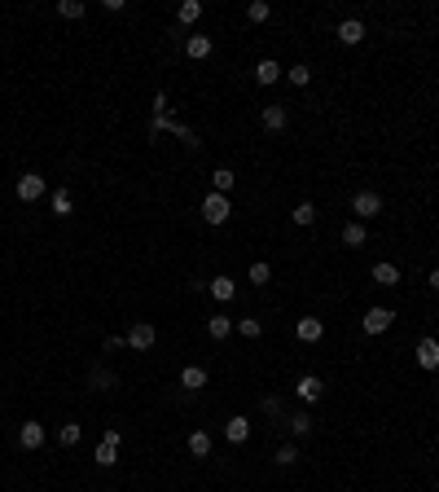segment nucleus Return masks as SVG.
<instances>
[{
	"label": "nucleus",
	"mask_w": 439,
	"mask_h": 492,
	"mask_svg": "<svg viewBox=\"0 0 439 492\" xmlns=\"http://www.w3.org/2000/svg\"><path fill=\"white\" fill-rule=\"evenodd\" d=\"M391 321H396V313H391V308H386V303H374L369 313L360 317V330H365V334H374V339H378V334H386V330H391Z\"/></svg>",
	"instance_id": "obj_1"
},
{
	"label": "nucleus",
	"mask_w": 439,
	"mask_h": 492,
	"mask_svg": "<svg viewBox=\"0 0 439 492\" xmlns=\"http://www.w3.org/2000/svg\"><path fill=\"white\" fill-rule=\"evenodd\" d=\"M228 216H233V202H228L224 194H206L202 198V220L206 224H228Z\"/></svg>",
	"instance_id": "obj_2"
},
{
	"label": "nucleus",
	"mask_w": 439,
	"mask_h": 492,
	"mask_svg": "<svg viewBox=\"0 0 439 492\" xmlns=\"http://www.w3.org/2000/svg\"><path fill=\"white\" fill-rule=\"evenodd\" d=\"M119 444H123L119 431H106V435H101V444H97V453H92V461L101 466V471H110V466L119 461Z\"/></svg>",
	"instance_id": "obj_3"
},
{
	"label": "nucleus",
	"mask_w": 439,
	"mask_h": 492,
	"mask_svg": "<svg viewBox=\"0 0 439 492\" xmlns=\"http://www.w3.org/2000/svg\"><path fill=\"white\" fill-rule=\"evenodd\" d=\"M351 211H356V220L365 224V220H374V216H382V194H374V189H360L356 198H351Z\"/></svg>",
	"instance_id": "obj_4"
},
{
	"label": "nucleus",
	"mask_w": 439,
	"mask_h": 492,
	"mask_svg": "<svg viewBox=\"0 0 439 492\" xmlns=\"http://www.w3.org/2000/svg\"><path fill=\"white\" fill-rule=\"evenodd\" d=\"M413 360L426 370V374H435L439 370V339L435 334H426V339H418V347H413Z\"/></svg>",
	"instance_id": "obj_5"
},
{
	"label": "nucleus",
	"mask_w": 439,
	"mask_h": 492,
	"mask_svg": "<svg viewBox=\"0 0 439 492\" xmlns=\"http://www.w3.org/2000/svg\"><path fill=\"white\" fill-rule=\"evenodd\" d=\"M44 198V176L40 172H22L18 176V202H40Z\"/></svg>",
	"instance_id": "obj_6"
},
{
	"label": "nucleus",
	"mask_w": 439,
	"mask_h": 492,
	"mask_svg": "<svg viewBox=\"0 0 439 492\" xmlns=\"http://www.w3.org/2000/svg\"><path fill=\"white\" fill-rule=\"evenodd\" d=\"M206 295H211L216 303H233V299H238V281L228 277V273H220V277L206 281Z\"/></svg>",
	"instance_id": "obj_7"
},
{
	"label": "nucleus",
	"mask_w": 439,
	"mask_h": 492,
	"mask_svg": "<svg viewBox=\"0 0 439 492\" xmlns=\"http://www.w3.org/2000/svg\"><path fill=\"white\" fill-rule=\"evenodd\" d=\"M154 339H159V330H154L149 321H137L132 330H127V347H132V352H149Z\"/></svg>",
	"instance_id": "obj_8"
},
{
	"label": "nucleus",
	"mask_w": 439,
	"mask_h": 492,
	"mask_svg": "<svg viewBox=\"0 0 439 492\" xmlns=\"http://www.w3.org/2000/svg\"><path fill=\"white\" fill-rule=\"evenodd\" d=\"M295 396H299L303 404H317V400L325 396V382H321L317 374H303V378L295 382Z\"/></svg>",
	"instance_id": "obj_9"
},
{
	"label": "nucleus",
	"mask_w": 439,
	"mask_h": 492,
	"mask_svg": "<svg viewBox=\"0 0 439 492\" xmlns=\"http://www.w3.org/2000/svg\"><path fill=\"white\" fill-rule=\"evenodd\" d=\"M295 334H299V343H321L325 339V321L321 317H299Z\"/></svg>",
	"instance_id": "obj_10"
},
{
	"label": "nucleus",
	"mask_w": 439,
	"mask_h": 492,
	"mask_svg": "<svg viewBox=\"0 0 439 492\" xmlns=\"http://www.w3.org/2000/svg\"><path fill=\"white\" fill-rule=\"evenodd\" d=\"M18 444L27 449V453L44 449V422H22V426H18Z\"/></svg>",
	"instance_id": "obj_11"
},
{
	"label": "nucleus",
	"mask_w": 439,
	"mask_h": 492,
	"mask_svg": "<svg viewBox=\"0 0 439 492\" xmlns=\"http://www.w3.org/2000/svg\"><path fill=\"white\" fill-rule=\"evenodd\" d=\"M334 36H339V44L356 48L360 40H365V22H360V18H343V22H339V31H334Z\"/></svg>",
	"instance_id": "obj_12"
},
{
	"label": "nucleus",
	"mask_w": 439,
	"mask_h": 492,
	"mask_svg": "<svg viewBox=\"0 0 439 492\" xmlns=\"http://www.w3.org/2000/svg\"><path fill=\"white\" fill-rule=\"evenodd\" d=\"M260 123H264V132H286V127H290V110L286 106H264Z\"/></svg>",
	"instance_id": "obj_13"
},
{
	"label": "nucleus",
	"mask_w": 439,
	"mask_h": 492,
	"mask_svg": "<svg viewBox=\"0 0 439 492\" xmlns=\"http://www.w3.org/2000/svg\"><path fill=\"white\" fill-rule=\"evenodd\" d=\"M185 449H189V457H211V449H216V439H211V431H189V439H185Z\"/></svg>",
	"instance_id": "obj_14"
},
{
	"label": "nucleus",
	"mask_w": 439,
	"mask_h": 492,
	"mask_svg": "<svg viewBox=\"0 0 439 492\" xmlns=\"http://www.w3.org/2000/svg\"><path fill=\"white\" fill-rule=\"evenodd\" d=\"M224 439H228V444H246V439H250V418H246V413H238V418L224 422Z\"/></svg>",
	"instance_id": "obj_15"
},
{
	"label": "nucleus",
	"mask_w": 439,
	"mask_h": 492,
	"mask_svg": "<svg viewBox=\"0 0 439 492\" xmlns=\"http://www.w3.org/2000/svg\"><path fill=\"white\" fill-rule=\"evenodd\" d=\"M281 75H286V70H281V62H273V58H260V62H255V84H277L281 80Z\"/></svg>",
	"instance_id": "obj_16"
},
{
	"label": "nucleus",
	"mask_w": 439,
	"mask_h": 492,
	"mask_svg": "<svg viewBox=\"0 0 439 492\" xmlns=\"http://www.w3.org/2000/svg\"><path fill=\"white\" fill-rule=\"evenodd\" d=\"M48 211H53L58 220H66L75 211V194L70 189H53V194H48Z\"/></svg>",
	"instance_id": "obj_17"
},
{
	"label": "nucleus",
	"mask_w": 439,
	"mask_h": 492,
	"mask_svg": "<svg viewBox=\"0 0 439 492\" xmlns=\"http://www.w3.org/2000/svg\"><path fill=\"white\" fill-rule=\"evenodd\" d=\"M180 387H185L189 396H198L202 387H206V370L202 365H185V370H180Z\"/></svg>",
	"instance_id": "obj_18"
},
{
	"label": "nucleus",
	"mask_w": 439,
	"mask_h": 492,
	"mask_svg": "<svg viewBox=\"0 0 439 492\" xmlns=\"http://www.w3.org/2000/svg\"><path fill=\"white\" fill-rule=\"evenodd\" d=\"M185 58H189V62L211 58V36H185Z\"/></svg>",
	"instance_id": "obj_19"
},
{
	"label": "nucleus",
	"mask_w": 439,
	"mask_h": 492,
	"mask_svg": "<svg viewBox=\"0 0 439 492\" xmlns=\"http://www.w3.org/2000/svg\"><path fill=\"white\" fill-rule=\"evenodd\" d=\"M206 334H211L216 343H224L228 334H233V317H220V313H216V317H206Z\"/></svg>",
	"instance_id": "obj_20"
},
{
	"label": "nucleus",
	"mask_w": 439,
	"mask_h": 492,
	"mask_svg": "<svg viewBox=\"0 0 439 492\" xmlns=\"http://www.w3.org/2000/svg\"><path fill=\"white\" fill-rule=\"evenodd\" d=\"M374 281H378V286H400V268L391 260H378L374 264Z\"/></svg>",
	"instance_id": "obj_21"
},
{
	"label": "nucleus",
	"mask_w": 439,
	"mask_h": 492,
	"mask_svg": "<svg viewBox=\"0 0 439 492\" xmlns=\"http://www.w3.org/2000/svg\"><path fill=\"white\" fill-rule=\"evenodd\" d=\"M365 242H369V229L360 224V220L343 224V246H365Z\"/></svg>",
	"instance_id": "obj_22"
},
{
	"label": "nucleus",
	"mask_w": 439,
	"mask_h": 492,
	"mask_svg": "<svg viewBox=\"0 0 439 492\" xmlns=\"http://www.w3.org/2000/svg\"><path fill=\"white\" fill-rule=\"evenodd\" d=\"M233 185H238V176L228 172V167H216V172H211V194H224V198H228V189H233Z\"/></svg>",
	"instance_id": "obj_23"
},
{
	"label": "nucleus",
	"mask_w": 439,
	"mask_h": 492,
	"mask_svg": "<svg viewBox=\"0 0 439 492\" xmlns=\"http://www.w3.org/2000/svg\"><path fill=\"white\" fill-rule=\"evenodd\" d=\"M88 387H92V392H115V387H119V374H110V370H92V374H88Z\"/></svg>",
	"instance_id": "obj_24"
},
{
	"label": "nucleus",
	"mask_w": 439,
	"mask_h": 492,
	"mask_svg": "<svg viewBox=\"0 0 439 492\" xmlns=\"http://www.w3.org/2000/svg\"><path fill=\"white\" fill-rule=\"evenodd\" d=\"M80 439H84V426H80V422H62V426H58V444H62V449H75Z\"/></svg>",
	"instance_id": "obj_25"
},
{
	"label": "nucleus",
	"mask_w": 439,
	"mask_h": 492,
	"mask_svg": "<svg viewBox=\"0 0 439 492\" xmlns=\"http://www.w3.org/2000/svg\"><path fill=\"white\" fill-rule=\"evenodd\" d=\"M246 281H255V286H268V281H273V264H268V260H250Z\"/></svg>",
	"instance_id": "obj_26"
},
{
	"label": "nucleus",
	"mask_w": 439,
	"mask_h": 492,
	"mask_svg": "<svg viewBox=\"0 0 439 492\" xmlns=\"http://www.w3.org/2000/svg\"><path fill=\"white\" fill-rule=\"evenodd\" d=\"M273 18V5H268V0H250V5H246V22H255V27H260V22H268Z\"/></svg>",
	"instance_id": "obj_27"
},
{
	"label": "nucleus",
	"mask_w": 439,
	"mask_h": 492,
	"mask_svg": "<svg viewBox=\"0 0 439 492\" xmlns=\"http://www.w3.org/2000/svg\"><path fill=\"white\" fill-rule=\"evenodd\" d=\"M198 18H202V5H198V0H185V5L176 9V22H180V27H194Z\"/></svg>",
	"instance_id": "obj_28"
},
{
	"label": "nucleus",
	"mask_w": 439,
	"mask_h": 492,
	"mask_svg": "<svg viewBox=\"0 0 439 492\" xmlns=\"http://www.w3.org/2000/svg\"><path fill=\"white\" fill-rule=\"evenodd\" d=\"M290 220L299 224V229H307V224H317V202H299L295 211H290Z\"/></svg>",
	"instance_id": "obj_29"
},
{
	"label": "nucleus",
	"mask_w": 439,
	"mask_h": 492,
	"mask_svg": "<svg viewBox=\"0 0 439 492\" xmlns=\"http://www.w3.org/2000/svg\"><path fill=\"white\" fill-rule=\"evenodd\" d=\"M233 330L242 334V339H260V334H264L260 317H238V321H233Z\"/></svg>",
	"instance_id": "obj_30"
},
{
	"label": "nucleus",
	"mask_w": 439,
	"mask_h": 492,
	"mask_svg": "<svg viewBox=\"0 0 439 492\" xmlns=\"http://www.w3.org/2000/svg\"><path fill=\"white\" fill-rule=\"evenodd\" d=\"M286 422H290V435H312V413L299 409V413H290Z\"/></svg>",
	"instance_id": "obj_31"
},
{
	"label": "nucleus",
	"mask_w": 439,
	"mask_h": 492,
	"mask_svg": "<svg viewBox=\"0 0 439 492\" xmlns=\"http://www.w3.org/2000/svg\"><path fill=\"white\" fill-rule=\"evenodd\" d=\"M58 14L75 22V18H84V14H88V5H84V0H58Z\"/></svg>",
	"instance_id": "obj_32"
},
{
	"label": "nucleus",
	"mask_w": 439,
	"mask_h": 492,
	"mask_svg": "<svg viewBox=\"0 0 439 492\" xmlns=\"http://www.w3.org/2000/svg\"><path fill=\"white\" fill-rule=\"evenodd\" d=\"M286 75H290V84H295V88H307V84H312V66H290Z\"/></svg>",
	"instance_id": "obj_33"
},
{
	"label": "nucleus",
	"mask_w": 439,
	"mask_h": 492,
	"mask_svg": "<svg viewBox=\"0 0 439 492\" xmlns=\"http://www.w3.org/2000/svg\"><path fill=\"white\" fill-rule=\"evenodd\" d=\"M273 461H277V466H295V461H299V449H295V444H281Z\"/></svg>",
	"instance_id": "obj_34"
},
{
	"label": "nucleus",
	"mask_w": 439,
	"mask_h": 492,
	"mask_svg": "<svg viewBox=\"0 0 439 492\" xmlns=\"http://www.w3.org/2000/svg\"><path fill=\"white\" fill-rule=\"evenodd\" d=\"M123 347H127V339H119V334H110V339L101 343V352H123Z\"/></svg>",
	"instance_id": "obj_35"
},
{
	"label": "nucleus",
	"mask_w": 439,
	"mask_h": 492,
	"mask_svg": "<svg viewBox=\"0 0 439 492\" xmlns=\"http://www.w3.org/2000/svg\"><path fill=\"white\" fill-rule=\"evenodd\" d=\"M123 5H127V0H101V9H106V14H123Z\"/></svg>",
	"instance_id": "obj_36"
},
{
	"label": "nucleus",
	"mask_w": 439,
	"mask_h": 492,
	"mask_svg": "<svg viewBox=\"0 0 439 492\" xmlns=\"http://www.w3.org/2000/svg\"><path fill=\"white\" fill-rule=\"evenodd\" d=\"M264 413H273V418H277V413H281V400H277V396H264Z\"/></svg>",
	"instance_id": "obj_37"
},
{
	"label": "nucleus",
	"mask_w": 439,
	"mask_h": 492,
	"mask_svg": "<svg viewBox=\"0 0 439 492\" xmlns=\"http://www.w3.org/2000/svg\"><path fill=\"white\" fill-rule=\"evenodd\" d=\"M430 291H439V268H430Z\"/></svg>",
	"instance_id": "obj_38"
}]
</instances>
